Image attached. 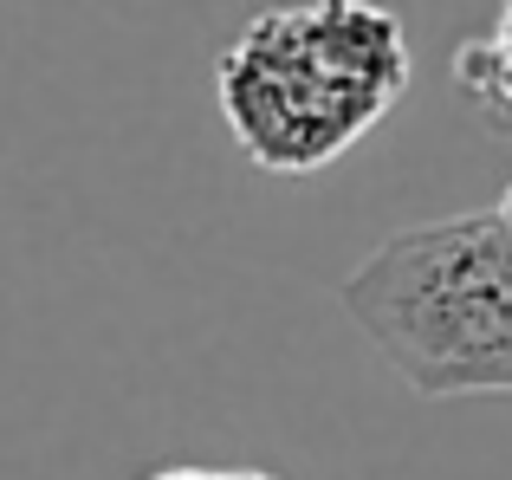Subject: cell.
I'll list each match as a JSON object with an SVG mask.
<instances>
[{"mask_svg":"<svg viewBox=\"0 0 512 480\" xmlns=\"http://www.w3.org/2000/svg\"><path fill=\"white\" fill-rule=\"evenodd\" d=\"M338 299L415 396L512 390V221L500 208L396 228L344 273Z\"/></svg>","mask_w":512,"mask_h":480,"instance_id":"obj_2","label":"cell"},{"mask_svg":"<svg viewBox=\"0 0 512 480\" xmlns=\"http://www.w3.org/2000/svg\"><path fill=\"white\" fill-rule=\"evenodd\" d=\"M500 215L512 221V182H506V195H500Z\"/></svg>","mask_w":512,"mask_h":480,"instance_id":"obj_3","label":"cell"},{"mask_svg":"<svg viewBox=\"0 0 512 480\" xmlns=\"http://www.w3.org/2000/svg\"><path fill=\"white\" fill-rule=\"evenodd\" d=\"M506 7H512V0H506Z\"/></svg>","mask_w":512,"mask_h":480,"instance_id":"obj_4","label":"cell"},{"mask_svg":"<svg viewBox=\"0 0 512 480\" xmlns=\"http://www.w3.org/2000/svg\"><path fill=\"white\" fill-rule=\"evenodd\" d=\"M415 78L409 33L376 0L253 13L214 65L227 137L266 176H318L350 156Z\"/></svg>","mask_w":512,"mask_h":480,"instance_id":"obj_1","label":"cell"}]
</instances>
